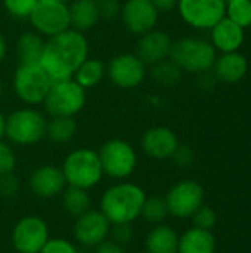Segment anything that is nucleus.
Here are the masks:
<instances>
[{"instance_id":"obj_1","label":"nucleus","mask_w":251,"mask_h":253,"mask_svg":"<svg viewBox=\"0 0 251 253\" xmlns=\"http://www.w3.org/2000/svg\"><path fill=\"white\" fill-rule=\"evenodd\" d=\"M89 58V42L84 33L68 28L44 40L40 65L52 79H72L77 68Z\"/></svg>"},{"instance_id":"obj_2","label":"nucleus","mask_w":251,"mask_h":253,"mask_svg":"<svg viewBox=\"0 0 251 253\" xmlns=\"http://www.w3.org/2000/svg\"><path fill=\"white\" fill-rule=\"evenodd\" d=\"M145 199L146 194L139 185L120 182L104 191L101 197V212L111 225L133 224L141 216Z\"/></svg>"},{"instance_id":"obj_3","label":"nucleus","mask_w":251,"mask_h":253,"mask_svg":"<svg viewBox=\"0 0 251 253\" xmlns=\"http://www.w3.org/2000/svg\"><path fill=\"white\" fill-rule=\"evenodd\" d=\"M169 59H172L182 71L203 74L215 65L216 49L207 40L198 37H182L173 42Z\"/></svg>"},{"instance_id":"obj_4","label":"nucleus","mask_w":251,"mask_h":253,"mask_svg":"<svg viewBox=\"0 0 251 253\" xmlns=\"http://www.w3.org/2000/svg\"><path fill=\"white\" fill-rule=\"evenodd\" d=\"M61 169L67 185L83 190L93 188L104 176L99 154L92 148H77L71 151L65 157Z\"/></svg>"},{"instance_id":"obj_5","label":"nucleus","mask_w":251,"mask_h":253,"mask_svg":"<svg viewBox=\"0 0 251 253\" xmlns=\"http://www.w3.org/2000/svg\"><path fill=\"white\" fill-rule=\"evenodd\" d=\"M47 119L34 107H22L6 117L4 136L15 145H34L46 136Z\"/></svg>"},{"instance_id":"obj_6","label":"nucleus","mask_w":251,"mask_h":253,"mask_svg":"<svg viewBox=\"0 0 251 253\" xmlns=\"http://www.w3.org/2000/svg\"><path fill=\"white\" fill-rule=\"evenodd\" d=\"M86 99V89L74 79H65L52 82L41 105L50 117H74L84 108Z\"/></svg>"},{"instance_id":"obj_7","label":"nucleus","mask_w":251,"mask_h":253,"mask_svg":"<svg viewBox=\"0 0 251 253\" xmlns=\"http://www.w3.org/2000/svg\"><path fill=\"white\" fill-rule=\"evenodd\" d=\"M52 79L40 64H19L12 77V87L16 98L27 107L43 104Z\"/></svg>"},{"instance_id":"obj_8","label":"nucleus","mask_w":251,"mask_h":253,"mask_svg":"<svg viewBox=\"0 0 251 253\" xmlns=\"http://www.w3.org/2000/svg\"><path fill=\"white\" fill-rule=\"evenodd\" d=\"M104 175L112 179L129 178L138 165L135 148L124 139H109L98 151Z\"/></svg>"},{"instance_id":"obj_9","label":"nucleus","mask_w":251,"mask_h":253,"mask_svg":"<svg viewBox=\"0 0 251 253\" xmlns=\"http://www.w3.org/2000/svg\"><path fill=\"white\" fill-rule=\"evenodd\" d=\"M28 19L34 31L44 37H52L71 28L70 10L65 1L38 0Z\"/></svg>"},{"instance_id":"obj_10","label":"nucleus","mask_w":251,"mask_h":253,"mask_svg":"<svg viewBox=\"0 0 251 253\" xmlns=\"http://www.w3.org/2000/svg\"><path fill=\"white\" fill-rule=\"evenodd\" d=\"M182 19L197 30H212L226 15L225 0H178Z\"/></svg>"},{"instance_id":"obj_11","label":"nucleus","mask_w":251,"mask_h":253,"mask_svg":"<svg viewBox=\"0 0 251 253\" xmlns=\"http://www.w3.org/2000/svg\"><path fill=\"white\" fill-rule=\"evenodd\" d=\"M169 215L175 218H191L204 202L203 187L192 179L175 184L164 197Z\"/></svg>"},{"instance_id":"obj_12","label":"nucleus","mask_w":251,"mask_h":253,"mask_svg":"<svg viewBox=\"0 0 251 253\" xmlns=\"http://www.w3.org/2000/svg\"><path fill=\"white\" fill-rule=\"evenodd\" d=\"M49 239L46 221L36 215L21 218L12 231V246L18 253H40Z\"/></svg>"},{"instance_id":"obj_13","label":"nucleus","mask_w":251,"mask_h":253,"mask_svg":"<svg viewBox=\"0 0 251 253\" xmlns=\"http://www.w3.org/2000/svg\"><path fill=\"white\" fill-rule=\"evenodd\" d=\"M107 76L109 82L120 89H135L141 86L146 76V65L138 58L136 53L115 55L108 67Z\"/></svg>"},{"instance_id":"obj_14","label":"nucleus","mask_w":251,"mask_h":253,"mask_svg":"<svg viewBox=\"0 0 251 253\" xmlns=\"http://www.w3.org/2000/svg\"><path fill=\"white\" fill-rule=\"evenodd\" d=\"M158 13L160 12L155 9L151 0H126L121 4L120 18L129 33L142 36L155 28Z\"/></svg>"},{"instance_id":"obj_15","label":"nucleus","mask_w":251,"mask_h":253,"mask_svg":"<svg viewBox=\"0 0 251 253\" xmlns=\"http://www.w3.org/2000/svg\"><path fill=\"white\" fill-rule=\"evenodd\" d=\"M111 231L109 221L101 211H87L80 215L74 224V237L84 248H96L108 239Z\"/></svg>"},{"instance_id":"obj_16","label":"nucleus","mask_w":251,"mask_h":253,"mask_svg":"<svg viewBox=\"0 0 251 253\" xmlns=\"http://www.w3.org/2000/svg\"><path fill=\"white\" fill-rule=\"evenodd\" d=\"M141 147L148 157L155 160H166L172 159L178 150L179 139L172 129L166 126H155L143 133Z\"/></svg>"},{"instance_id":"obj_17","label":"nucleus","mask_w":251,"mask_h":253,"mask_svg":"<svg viewBox=\"0 0 251 253\" xmlns=\"http://www.w3.org/2000/svg\"><path fill=\"white\" fill-rule=\"evenodd\" d=\"M172 37L163 30H151L141 36L136 55L145 65H155L169 58L172 50Z\"/></svg>"},{"instance_id":"obj_18","label":"nucleus","mask_w":251,"mask_h":253,"mask_svg":"<svg viewBox=\"0 0 251 253\" xmlns=\"http://www.w3.org/2000/svg\"><path fill=\"white\" fill-rule=\"evenodd\" d=\"M28 185L34 196L40 199H52L65 190L67 181L61 168L44 165L33 170L28 179Z\"/></svg>"},{"instance_id":"obj_19","label":"nucleus","mask_w":251,"mask_h":253,"mask_svg":"<svg viewBox=\"0 0 251 253\" xmlns=\"http://www.w3.org/2000/svg\"><path fill=\"white\" fill-rule=\"evenodd\" d=\"M212 40L215 49L223 53L237 52L244 42V28L225 16L212 28Z\"/></svg>"},{"instance_id":"obj_20","label":"nucleus","mask_w":251,"mask_h":253,"mask_svg":"<svg viewBox=\"0 0 251 253\" xmlns=\"http://www.w3.org/2000/svg\"><path fill=\"white\" fill-rule=\"evenodd\" d=\"M68 10L71 28L80 33L93 28L101 19L98 0H72L71 4H68Z\"/></svg>"},{"instance_id":"obj_21","label":"nucleus","mask_w":251,"mask_h":253,"mask_svg":"<svg viewBox=\"0 0 251 253\" xmlns=\"http://www.w3.org/2000/svg\"><path fill=\"white\" fill-rule=\"evenodd\" d=\"M213 67H215L216 79H219L225 83L240 82L247 74V70H249L246 56H243L237 52L223 53L220 58H216Z\"/></svg>"},{"instance_id":"obj_22","label":"nucleus","mask_w":251,"mask_h":253,"mask_svg":"<svg viewBox=\"0 0 251 253\" xmlns=\"http://www.w3.org/2000/svg\"><path fill=\"white\" fill-rule=\"evenodd\" d=\"M216 239L210 230L189 228L179 237L178 253H215Z\"/></svg>"},{"instance_id":"obj_23","label":"nucleus","mask_w":251,"mask_h":253,"mask_svg":"<svg viewBox=\"0 0 251 253\" xmlns=\"http://www.w3.org/2000/svg\"><path fill=\"white\" fill-rule=\"evenodd\" d=\"M145 246L146 253H178L179 236L172 227L158 224L146 236Z\"/></svg>"},{"instance_id":"obj_24","label":"nucleus","mask_w":251,"mask_h":253,"mask_svg":"<svg viewBox=\"0 0 251 253\" xmlns=\"http://www.w3.org/2000/svg\"><path fill=\"white\" fill-rule=\"evenodd\" d=\"M44 40L36 31H25L16 40V55L19 64H40Z\"/></svg>"},{"instance_id":"obj_25","label":"nucleus","mask_w":251,"mask_h":253,"mask_svg":"<svg viewBox=\"0 0 251 253\" xmlns=\"http://www.w3.org/2000/svg\"><path fill=\"white\" fill-rule=\"evenodd\" d=\"M107 74L105 64L98 58H87L75 71L74 80L86 90L98 86Z\"/></svg>"},{"instance_id":"obj_26","label":"nucleus","mask_w":251,"mask_h":253,"mask_svg":"<svg viewBox=\"0 0 251 253\" xmlns=\"http://www.w3.org/2000/svg\"><path fill=\"white\" fill-rule=\"evenodd\" d=\"M77 132L74 117H50L46 126V136L55 144L70 142Z\"/></svg>"},{"instance_id":"obj_27","label":"nucleus","mask_w":251,"mask_h":253,"mask_svg":"<svg viewBox=\"0 0 251 253\" xmlns=\"http://www.w3.org/2000/svg\"><path fill=\"white\" fill-rule=\"evenodd\" d=\"M62 205H64V209H65V212L68 215H71L74 218H78L80 215L90 211L92 200H90V196H89L87 190L68 185L64 190Z\"/></svg>"},{"instance_id":"obj_28","label":"nucleus","mask_w":251,"mask_h":253,"mask_svg":"<svg viewBox=\"0 0 251 253\" xmlns=\"http://www.w3.org/2000/svg\"><path fill=\"white\" fill-rule=\"evenodd\" d=\"M151 76L158 84H161L164 87H172V86H176L180 82L182 70L172 59L167 58V59L152 65Z\"/></svg>"},{"instance_id":"obj_29","label":"nucleus","mask_w":251,"mask_h":253,"mask_svg":"<svg viewBox=\"0 0 251 253\" xmlns=\"http://www.w3.org/2000/svg\"><path fill=\"white\" fill-rule=\"evenodd\" d=\"M169 215V211H167V205H166V200L163 197H158V196H152V197H146L145 199V203H143V208H142V212H141V216L146 221V222H151V224H161Z\"/></svg>"},{"instance_id":"obj_30","label":"nucleus","mask_w":251,"mask_h":253,"mask_svg":"<svg viewBox=\"0 0 251 253\" xmlns=\"http://www.w3.org/2000/svg\"><path fill=\"white\" fill-rule=\"evenodd\" d=\"M228 18L243 28L251 25V0H229L226 7Z\"/></svg>"},{"instance_id":"obj_31","label":"nucleus","mask_w":251,"mask_h":253,"mask_svg":"<svg viewBox=\"0 0 251 253\" xmlns=\"http://www.w3.org/2000/svg\"><path fill=\"white\" fill-rule=\"evenodd\" d=\"M38 0H3L6 12L16 19H28Z\"/></svg>"},{"instance_id":"obj_32","label":"nucleus","mask_w":251,"mask_h":253,"mask_svg":"<svg viewBox=\"0 0 251 253\" xmlns=\"http://www.w3.org/2000/svg\"><path fill=\"white\" fill-rule=\"evenodd\" d=\"M16 168V156L13 148L0 139V176L12 173Z\"/></svg>"},{"instance_id":"obj_33","label":"nucleus","mask_w":251,"mask_h":253,"mask_svg":"<svg viewBox=\"0 0 251 253\" xmlns=\"http://www.w3.org/2000/svg\"><path fill=\"white\" fill-rule=\"evenodd\" d=\"M192 221H194V225L197 228H201V230H212L215 225H216V221H217V216H216V212L209 208V206H201L194 215H192Z\"/></svg>"},{"instance_id":"obj_34","label":"nucleus","mask_w":251,"mask_h":253,"mask_svg":"<svg viewBox=\"0 0 251 253\" xmlns=\"http://www.w3.org/2000/svg\"><path fill=\"white\" fill-rule=\"evenodd\" d=\"M40 253H78V251L67 239H49Z\"/></svg>"},{"instance_id":"obj_35","label":"nucleus","mask_w":251,"mask_h":253,"mask_svg":"<svg viewBox=\"0 0 251 253\" xmlns=\"http://www.w3.org/2000/svg\"><path fill=\"white\" fill-rule=\"evenodd\" d=\"M109 234L112 236V242L124 246L127 245L132 237H133V228H132V224H115V225H111V231Z\"/></svg>"},{"instance_id":"obj_36","label":"nucleus","mask_w":251,"mask_h":253,"mask_svg":"<svg viewBox=\"0 0 251 253\" xmlns=\"http://www.w3.org/2000/svg\"><path fill=\"white\" fill-rule=\"evenodd\" d=\"M99 16L104 19H115L120 16L121 3L118 0H98Z\"/></svg>"},{"instance_id":"obj_37","label":"nucleus","mask_w":251,"mask_h":253,"mask_svg":"<svg viewBox=\"0 0 251 253\" xmlns=\"http://www.w3.org/2000/svg\"><path fill=\"white\" fill-rule=\"evenodd\" d=\"M18 190H19V179L13 175V172L0 176V193H1V196L13 197V196H16Z\"/></svg>"},{"instance_id":"obj_38","label":"nucleus","mask_w":251,"mask_h":253,"mask_svg":"<svg viewBox=\"0 0 251 253\" xmlns=\"http://www.w3.org/2000/svg\"><path fill=\"white\" fill-rule=\"evenodd\" d=\"M172 159L175 160L176 165L185 168V166H189L194 160V153L191 151V148L185 147V145H180L178 147V150L175 151V154L172 156Z\"/></svg>"},{"instance_id":"obj_39","label":"nucleus","mask_w":251,"mask_h":253,"mask_svg":"<svg viewBox=\"0 0 251 253\" xmlns=\"http://www.w3.org/2000/svg\"><path fill=\"white\" fill-rule=\"evenodd\" d=\"M95 253H126V251L121 245L107 239L95 248Z\"/></svg>"},{"instance_id":"obj_40","label":"nucleus","mask_w":251,"mask_h":253,"mask_svg":"<svg viewBox=\"0 0 251 253\" xmlns=\"http://www.w3.org/2000/svg\"><path fill=\"white\" fill-rule=\"evenodd\" d=\"M158 12H170L178 6V0H151Z\"/></svg>"},{"instance_id":"obj_41","label":"nucleus","mask_w":251,"mask_h":253,"mask_svg":"<svg viewBox=\"0 0 251 253\" xmlns=\"http://www.w3.org/2000/svg\"><path fill=\"white\" fill-rule=\"evenodd\" d=\"M6 53H7V43H6L4 36H3V34H1V31H0V64L4 61Z\"/></svg>"},{"instance_id":"obj_42","label":"nucleus","mask_w":251,"mask_h":253,"mask_svg":"<svg viewBox=\"0 0 251 253\" xmlns=\"http://www.w3.org/2000/svg\"><path fill=\"white\" fill-rule=\"evenodd\" d=\"M4 129H6V116L0 111V139L4 138Z\"/></svg>"},{"instance_id":"obj_43","label":"nucleus","mask_w":251,"mask_h":253,"mask_svg":"<svg viewBox=\"0 0 251 253\" xmlns=\"http://www.w3.org/2000/svg\"><path fill=\"white\" fill-rule=\"evenodd\" d=\"M1 93H3V83H1V79H0V98H1Z\"/></svg>"},{"instance_id":"obj_44","label":"nucleus","mask_w":251,"mask_h":253,"mask_svg":"<svg viewBox=\"0 0 251 253\" xmlns=\"http://www.w3.org/2000/svg\"><path fill=\"white\" fill-rule=\"evenodd\" d=\"M46 1H65L67 3V0H46Z\"/></svg>"},{"instance_id":"obj_45","label":"nucleus","mask_w":251,"mask_h":253,"mask_svg":"<svg viewBox=\"0 0 251 253\" xmlns=\"http://www.w3.org/2000/svg\"><path fill=\"white\" fill-rule=\"evenodd\" d=\"M225 1H226V0H225ZM228 1H229V0H228Z\"/></svg>"},{"instance_id":"obj_46","label":"nucleus","mask_w":251,"mask_h":253,"mask_svg":"<svg viewBox=\"0 0 251 253\" xmlns=\"http://www.w3.org/2000/svg\"><path fill=\"white\" fill-rule=\"evenodd\" d=\"M145 253H146V252H145Z\"/></svg>"}]
</instances>
